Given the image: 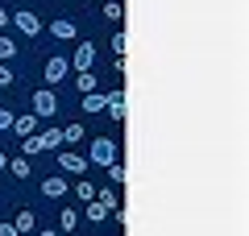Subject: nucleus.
<instances>
[{
  "mask_svg": "<svg viewBox=\"0 0 249 236\" xmlns=\"http://www.w3.org/2000/svg\"><path fill=\"white\" fill-rule=\"evenodd\" d=\"M75 195H79L83 203H91V199H96V186H91L88 178H79V183H75Z\"/></svg>",
  "mask_w": 249,
  "mask_h": 236,
  "instance_id": "19",
  "label": "nucleus"
},
{
  "mask_svg": "<svg viewBox=\"0 0 249 236\" xmlns=\"http://www.w3.org/2000/svg\"><path fill=\"white\" fill-rule=\"evenodd\" d=\"M37 141H42V149H58V145H62V129H46V133H37Z\"/></svg>",
  "mask_w": 249,
  "mask_h": 236,
  "instance_id": "15",
  "label": "nucleus"
},
{
  "mask_svg": "<svg viewBox=\"0 0 249 236\" xmlns=\"http://www.w3.org/2000/svg\"><path fill=\"white\" fill-rule=\"evenodd\" d=\"M91 162H96V166L116 162V141L112 137H88V166Z\"/></svg>",
  "mask_w": 249,
  "mask_h": 236,
  "instance_id": "1",
  "label": "nucleus"
},
{
  "mask_svg": "<svg viewBox=\"0 0 249 236\" xmlns=\"http://www.w3.org/2000/svg\"><path fill=\"white\" fill-rule=\"evenodd\" d=\"M75 34H79V29H75L71 17H54V21H50V37H58V42H71Z\"/></svg>",
  "mask_w": 249,
  "mask_h": 236,
  "instance_id": "7",
  "label": "nucleus"
},
{
  "mask_svg": "<svg viewBox=\"0 0 249 236\" xmlns=\"http://www.w3.org/2000/svg\"><path fill=\"white\" fill-rule=\"evenodd\" d=\"M91 62H96V46L79 42V50H75V58H71V70H91Z\"/></svg>",
  "mask_w": 249,
  "mask_h": 236,
  "instance_id": "6",
  "label": "nucleus"
},
{
  "mask_svg": "<svg viewBox=\"0 0 249 236\" xmlns=\"http://www.w3.org/2000/svg\"><path fill=\"white\" fill-rule=\"evenodd\" d=\"M9 17H13V13H9V9H0V29L9 25Z\"/></svg>",
  "mask_w": 249,
  "mask_h": 236,
  "instance_id": "28",
  "label": "nucleus"
},
{
  "mask_svg": "<svg viewBox=\"0 0 249 236\" xmlns=\"http://www.w3.org/2000/svg\"><path fill=\"white\" fill-rule=\"evenodd\" d=\"M46 87H58L62 79L71 75V58H62V54H54V58H46Z\"/></svg>",
  "mask_w": 249,
  "mask_h": 236,
  "instance_id": "3",
  "label": "nucleus"
},
{
  "mask_svg": "<svg viewBox=\"0 0 249 236\" xmlns=\"http://www.w3.org/2000/svg\"><path fill=\"white\" fill-rule=\"evenodd\" d=\"M21 153H25V157L42 153V141H37V137H21Z\"/></svg>",
  "mask_w": 249,
  "mask_h": 236,
  "instance_id": "22",
  "label": "nucleus"
},
{
  "mask_svg": "<svg viewBox=\"0 0 249 236\" xmlns=\"http://www.w3.org/2000/svg\"><path fill=\"white\" fill-rule=\"evenodd\" d=\"M75 87H79V96H88V91H96V87H100L96 70H75Z\"/></svg>",
  "mask_w": 249,
  "mask_h": 236,
  "instance_id": "12",
  "label": "nucleus"
},
{
  "mask_svg": "<svg viewBox=\"0 0 249 236\" xmlns=\"http://www.w3.org/2000/svg\"><path fill=\"white\" fill-rule=\"evenodd\" d=\"M83 112H104V96L100 91H88L83 96Z\"/></svg>",
  "mask_w": 249,
  "mask_h": 236,
  "instance_id": "18",
  "label": "nucleus"
},
{
  "mask_svg": "<svg viewBox=\"0 0 249 236\" xmlns=\"http://www.w3.org/2000/svg\"><path fill=\"white\" fill-rule=\"evenodd\" d=\"M58 170L83 178V174H88V157H79V153H58Z\"/></svg>",
  "mask_w": 249,
  "mask_h": 236,
  "instance_id": "5",
  "label": "nucleus"
},
{
  "mask_svg": "<svg viewBox=\"0 0 249 236\" xmlns=\"http://www.w3.org/2000/svg\"><path fill=\"white\" fill-rule=\"evenodd\" d=\"M104 112L112 116V120H124V91H112V96H104Z\"/></svg>",
  "mask_w": 249,
  "mask_h": 236,
  "instance_id": "11",
  "label": "nucleus"
},
{
  "mask_svg": "<svg viewBox=\"0 0 249 236\" xmlns=\"http://www.w3.org/2000/svg\"><path fill=\"white\" fill-rule=\"evenodd\" d=\"M34 129H37V116H34V112L13 116V133H17V137H34Z\"/></svg>",
  "mask_w": 249,
  "mask_h": 236,
  "instance_id": "10",
  "label": "nucleus"
},
{
  "mask_svg": "<svg viewBox=\"0 0 249 236\" xmlns=\"http://www.w3.org/2000/svg\"><path fill=\"white\" fill-rule=\"evenodd\" d=\"M83 216H88V224H104V219H108V211H104V207H100V203H96V199H91V203H88V207H83Z\"/></svg>",
  "mask_w": 249,
  "mask_h": 236,
  "instance_id": "17",
  "label": "nucleus"
},
{
  "mask_svg": "<svg viewBox=\"0 0 249 236\" xmlns=\"http://www.w3.org/2000/svg\"><path fill=\"white\" fill-rule=\"evenodd\" d=\"M13 54H17V42L13 37H0V62H9Z\"/></svg>",
  "mask_w": 249,
  "mask_h": 236,
  "instance_id": "23",
  "label": "nucleus"
},
{
  "mask_svg": "<svg viewBox=\"0 0 249 236\" xmlns=\"http://www.w3.org/2000/svg\"><path fill=\"white\" fill-rule=\"evenodd\" d=\"M104 17H108V21H121V17H124L121 0H104Z\"/></svg>",
  "mask_w": 249,
  "mask_h": 236,
  "instance_id": "21",
  "label": "nucleus"
},
{
  "mask_svg": "<svg viewBox=\"0 0 249 236\" xmlns=\"http://www.w3.org/2000/svg\"><path fill=\"white\" fill-rule=\"evenodd\" d=\"M4 170H9L13 178H29V174H34V166H29V157H17V162H9Z\"/></svg>",
  "mask_w": 249,
  "mask_h": 236,
  "instance_id": "14",
  "label": "nucleus"
},
{
  "mask_svg": "<svg viewBox=\"0 0 249 236\" xmlns=\"http://www.w3.org/2000/svg\"><path fill=\"white\" fill-rule=\"evenodd\" d=\"M13 228H17V236H29V232H37V216L29 207H21L17 211V219H13Z\"/></svg>",
  "mask_w": 249,
  "mask_h": 236,
  "instance_id": "9",
  "label": "nucleus"
},
{
  "mask_svg": "<svg viewBox=\"0 0 249 236\" xmlns=\"http://www.w3.org/2000/svg\"><path fill=\"white\" fill-rule=\"evenodd\" d=\"M13 83V70H9V62H0V87H9Z\"/></svg>",
  "mask_w": 249,
  "mask_h": 236,
  "instance_id": "26",
  "label": "nucleus"
},
{
  "mask_svg": "<svg viewBox=\"0 0 249 236\" xmlns=\"http://www.w3.org/2000/svg\"><path fill=\"white\" fill-rule=\"evenodd\" d=\"M0 236H17V228H13V224H0Z\"/></svg>",
  "mask_w": 249,
  "mask_h": 236,
  "instance_id": "27",
  "label": "nucleus"
},
{
  "mask_svg": "<svg viewBox=\"0 0 249 236\" xmlns=\"http://www.w3.org/2000/svg\"><path fill=\"white\" fill-rule=\"evenodd\" d=\"M104 170H108V183H112V186H121V183H124V166H121V162H108Z\"/></svg>",
  "mask_w": 249,
  "mask_h": 236,
  "instance_id": "20",
  "label": "nucleus"
},
{
  "mask_svg": "<svg viewBox=\"0 0 249 236\" xmlns=\"http://www.w3.org/2000/svg\"><path fill=\"white\" fill-rule=\"evenodd\" d=\"M34 236H58V232H54V228H42V232H34Z\"/></svg>",
  "mask_w": 249,
  "mask_h": 236,
  "instance_id": "29",
  "label": "nucleus"
},
{
  "mask_svg": "<svg viewBox=\"0 0 249 236\" xmlns=\"http://www.w3.org/2000/svg\"><path fill=\"white\" fill-rule=\"evenodd\" d=\"M58 224H62V232H75V228H79V211H75V207H62L58 211Z\"/></svg>",
  "mask_w": 249,
  "mask_h": 236,
  "instance_id": "13",
  "label": "nucleus"
},
{
  "mask_svg": "<svg viewBox=\"0 0 249 236\" xmlns=\"http://www.w3.org/2000/svg\"><path fill=\"white\" fill-rule=\"evenodd\" d=\"M58 112V91L54 87H37L34 91V116L42 120V116H54Z\"/></svg>",
  "mask_w": 249,
  "mask_h": 236,
  "instance_id": "2",
  "label": "nucleus"
},
{
  "mask_svg": "<svg viewBox=\"0 0 249 236\" xmlns=\"http://www.w3.org/2000/svg\"><path fill=\"white\" fill-rule=\"evenodd\" d=\"M13 129V112H9V108H0V133H9Z\"/></svg>",
  "mask_w": 249,
  "mask_h": 236,
  "instance_id": "25",
  "label": "nucleus"
},
{
  "mask_svg": "<svg viewBox=\"0 0 249 236\" xmlns=\"http://www.w3.org/2000/svg\"><path fill=\"white\" fill-rule=\"evenodd\" d=\"M42 195H46V199H62V195H67V178H62V174L42 178Z\"/></svg>",
  "mask_w": 249,
  "mask_h": 236,
  "instance_id": "8",
  "label": "nucleus"
},
{
  "mask_svg": "<svg viewBox=\"0 0 249 236\" xmlns=\"http://www.w3.org/2000/svg\"><path fill=\"white\" fill-rule=\"evenodd\" d=\"M9 21H13L25 37H37V34H42V17H37V13H29V9H17Z\"/></svg>",
  "mask_w": 249,
  "mask_h": 236,
  "instance_id": "4",
  "label": "nucleus"
},
{
  "mask_svg": "<svg viewBox=\"0 0 249 236\" xmlns=\"http://www.w3.org/2000/svg\"><path fill=\"white\" fill-rule=\"evenodd\" d=\"M4 166H9V153H0V170H4Z\"/></svg>",
  "mask_w": 249,
  "mask_h": 236,
  "instance_id": "30",
  "label": "nucleus"
},
{
  "mask_svg": "<svg viewBox=\"0 0 249 236\" xmlns=\"http://www.w3.org/2000/svg\"><path fill=\"white\" fill-rule=\"evenodd\" d=\"M108 46H112L116 58H124V34H112V42H108Z\"/></svg>",
  "mask_w": 249,
  "mask_h": 236,
  "instance_id": "24",
  "label": "nucleus"
},
{
  "mask_svg": "<svg viewBox=\"0 0 249 236\" xmlns=\"http://www.w3.org/2000/svg\"><path fill=\"white\" fill-rule=\"evenodd\" d=\"M62 141H67V145H79V141H88L83 124H67V129H62Z\"/></svg>",
  "mask_w": 249,
  "mask_h": 236,
  "instance_id": "16",
  "label": "nucleus"
}]
</instances>
